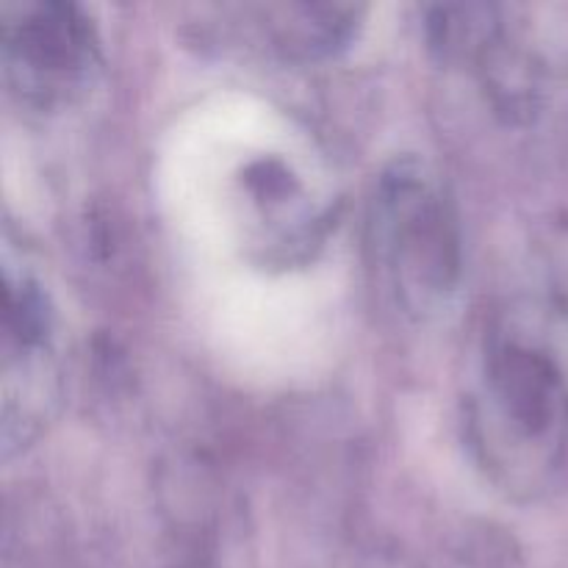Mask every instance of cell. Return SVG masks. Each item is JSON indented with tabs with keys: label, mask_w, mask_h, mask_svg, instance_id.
I'll use <instances>...</instances> for the list:
<instances>
[{
	"label": "cell",
	"mask_w": 568,
	"mask_h": 568,
	"mask_svg": "<svg viewBox=\"0 0 568 568\" xmlns=\"http://www.w3.org/2000/svg\"><path fill=\"white\" fill-rule=\"evenodd\" d=\"M59 388L55 314L31 266H3V447H22L50 419Z\"/></svg>",
	"instance_id": "cell-3"
},
{
	"label": "cell",
	"mask_w": 568,
	"mask_h": 568,
	"mask_svg": "<svg viewBox=\"0 0 568 568\" xmlns=\"http://www.w3.org/2000/svg\"><path fill=\"white\" fill-rule=\"evenodd\" d=\"M3 72L11 92L37 111L75 105L92 89L100 50L75 6L17 3L3 11Z\"/></svg>",
	"instance_id": "cell-2"
},
{
	"label": "cell",
	"mask_w": 568,
	"mask_h": 568,
	"mask_svg": "<svg viewBox=\"0 0 568 568\" xmlns=\"http://www.w3.org/2000/svg\"><path fill=\"white\" fill-rule=\"evenodd\" d=\"M372 253L388 292L414 316L442 311L460 275V236L453 203L419 161H403L377 183Z\"/></svg>",
	"instance_id": "cell-1"
}]
</instances>
